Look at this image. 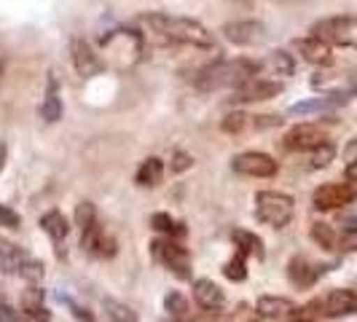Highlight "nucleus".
I'll use <instances>...</instances> for the list:
<instances>
[{"instance_id":"nucleus-41","label":"nucleus","mask_w":357,"mask_h":322,"mask_svg":"<svg viewBox=\"0 0 357 322\" xmlns=\"http://www.w3.org/2000/svg\"><path fill=\"white\" fill-rule=\"evenodd\" d=\"M344 159H347V161H355L357 159V137L347 143V148H344Z\"/></svg>"},{"instance_id":"nucleus-14","label":"nucleus","mask_w":357,"mask_h":322,"mask_svg":"<svg viewBox=\"0 0 357 322\" xmlns=\"http://www.w3.org/2000/svg\"><path fill=\"white\" fill-rule=\"evenodd\" d=\"M282 91V84L274 78H252L245 86L234 89V102H264V100H274Z\"/></svg>"},{"instance_id":"nucleus-31","label":"nucleus","mask_w":357,"mask_h":322,"mask_svg":"<svg viewBox=\"0 0 357 322\" xmlns=\"http://www.w3.org/2000/svg\"><path fill=\"white\" fill-rule=\"evenodd\" d=\"M14 274H19V277H22V279H27V282H40V279H43V274H46V268H43V263L33 261V258H24V261L17 266Z\"/></svg>"},{"instance_id":"nucleus-11","label":"nucleus","mask_w":357,"mask_h":322,"mask_svg":"<svg viewBox=\"0 0 357 322\" xmlns=\"http://www.w3.org/2000/svg\"><path fill=\"white\" fill-rule=\"evenodd\" d=\"M223 38L234 43V46H255V43H264L266 38V27L264 22L258 19H236V22H229L223 24Z\"/></svg>"},{"instance_id":"nucleus-39","label":"nucleus","mask_w":357,"mask_h":322,"mask_svg":"<svg viewBox=\"0 0 357 322\" xmlns=\"http://www.w3.org/2000/svg\"><path fill=\"white\" fill-rule=\"evenodd\" d=\"M68 304H70L73 314H75L78 320H84V322H94V317H91V314H89V312H86V309H81V306H78V304H73V301H68Z\"/></svg>"},{"instance_id":"nucleus-13","label":"nucleus","mask_w":357,"mask_h":322,"mask_svg":"<svg viewBox=\"0 0 357 322\" xmlns=\"http://www.w3.org/2000/svg\"><path fill=\"white\" fill-rule=\"evenodd\" d=\"M293 49L301 54V59L314 65V68H331L333 65V46H328L325 40L314 36L296 38L293 40Z\"/></svg>"},{"instance_id":"nucleus-7","label":"nucleus","mask_w":357,"mask_h":322,"mask_svg":"<svg viewBox=\"0 0 357 322\" xmlns=\"http://www.w3.org/2000/svg\"><path fill=\"white\" fill-rule=\"evenodd\" d=\"M355 199H357V188L352 183H325L320 188H314L312 204L320 213H331V210H344Z\"/></svg>"},{"instance_id":"nucleus-8","label":"nucleus","mask_w":357,"mask_h":322,"mask_svg":"<svg viewBox=\"0 0 357 322\" xmlns=\"http://www.w3.org/2000/svg\"><path fill=\"white\" fill-rule=\"evenodd\" d=\"M231 169L245 178H274L280 172V164L264 151H245L231 159Z\"/></svg>"},{"instance_id":"nucleus-15","label":"nucleus","mask_w":357,"mask_h":322,"mask_svg":"<svg viewBox=\"0 0 357 322\" xmlns=\"http://www.w3.org/2000/svg\"><path fill=\"white\" fill-rule=\"evenodd\" d=\"M191 293H194V301H197L204 312H218V309L226 306V296H223L220 285H215L213 279H204V277H202V279H194Z\"/></svg>"},{"instance_id":"nucleus-16","label":"nucleus","mask_w":357,"mask_h":322,"mask_svg":"<svg viewBox=\"0 0 357 322\" xmlns=\"http://www.w3.org/2000/svg\"><path fill=\"white\" fill-rule=\"evenodd\" d=\"M255 312L264 317V320H280V317H287V314H296L298 306L293 304L285 296H261L258 304H255Z\"/></svg>"},{"instance_id":"nucleus-42","label":"nucleus","mask_w":357,"mask_h":322,"mask_svg":"<svg viewBox=\"0 0 357 322\" xmlns=\"http://www.w3.org/2000/svg\"><path fill=\"white\" fill-rule=\"evenodd\" d=\"M344 231L357 233V215H352V217H347V220H344Z\"/></svg>"},{"instance_id":"nucleus-3","label":"nucleus","mask_w":357,"mask_h":322,"mask_svg":"<svg viewBox=\"0 0 357 322\" xmlns=\"http://www.w3.org/2000/svg\"><path fill=\"white\" fill-rule=\"evenodd\" d=\"M100 46H102V54L113 68H132L143 56V36L132 27L110 30L107 36H102Z\"/></svg>"},{"instance_id":"nucleus-27","label":"nucleus","mask_w":357,"mask_h":322,"mask_svg":"<svg viewBox=\"0 0 357 322\" xmlns=\"http://www.w3.org/2000/svg\"><path fill=\"white\" fill-rule=\"evenodd\" d=\"M151 226H153L159 233H164V236H172V239H178V236H183V233H185L183 223H178L172 215H167V213L153 215V217H151Z\"/></svg>"},{"instance_id":"nucleus-35","label":"nucleus","mask_w":357,"mask_h":322,"mask_svg":"<svg viewBox=\"0 0 357 322\" xmlns=\"http://www.w3.org/2000/svg\"><path fill=\"white\" fill-rule=\"evenodd\" d=\"M0 226H6V229H19V226H22V217H19V213H14L11 207L0 204Z\"/></svg>"},{"instance_id":"nucleus-26","label":"nucleus","mask_w":357,"mask_h":322,"mask_svg":"<svg viewBox=\"0 0 357 322\" xmlns=\"http://www.w3.org/2000/svg\"><path fill=\"white\" fill-rule=\"evenodd\" d=\"M102 312L110 322H137V314L116 298H102Z\"/></svg>"},{"instance_id":"nucleus-38","label":"nucleus","mask_w":357,"mask_h":322,"mask_svg":"<svg viewBox=\"0 0 357 322\" xmlns=\"http://www.w3.org/2000/svg\"><path fill=\"white\" fill-rule=\"evenodd\" d=\"M280 124H282L280 116H255V118H252V126H255V129H268V126H280Z\"/></svg>"},{"instance_id":"nucleus-1","label":"nucleus","mask_w":357,"mask_h":322,"mask_svg":"<svg viewBox=\"0 0 357 322\" xmlns=\"http://www.w3.org/2000/svg\"><path fill=\"white\" fill-rule=\"evenodd\" d=\"M140 24H145L151 33L161 40L169 43H180V46H194V49H204L210 52L215 49V36L197 19L188 17H169V14H145L140 17Z\"/></svg>"},{"instance_id":"nucleus-37","label":"nucleus","mask_w":357,"mask_h":322,"mask_svg":"<svg viewBox=\"0 0 357 322\" xmlns=\"http://www.w3.org/2000/svg\"><path fill=\"white\" fill-rule=\"evenodd\" d=\"M0 322H30V320H24L19 312H14L8 304H0Z\"/></svg>"},{"instance_id":"nucleus-6","label":"nucleus","mask_w":357,"mask_h":322,"mask_svg":"<svg viewBox=\"0 0 357 322\" xmlns=\"http://www.w3.org/2000/svg\"><path fill=\"white\" fill-rule=\"evenodd\" d=\"M151 252L153 258L159 261L161 266H167L178 279H191V255L188 250L175 242L172 236H164V239H153L151 242Z\"/></svg>"},{"instance_id":"nucleus-21","label":"nucleus","mask_w":357,"mask_h":322,"mask_svg":"<svg viewBox=\"0 0 357 322\" xmlns=\"http://www.w3.org/2000/svg\"><path fill=\"white\" fill-rule=\"evenodd\" d=\"M137 185H143V188H156L161 180H164V161L159 156H151V159H145L140 164V169H137Z\"/></svg>"},{"instance_id":"nucleus-10","label":"nucleus","mask_w":357,"mask_h":322,"mask_svg":"<svg viewBox=\"0 0 357 322\" xmlns=\"http://www.w3.org/2000/svg\"><path fill=\"white\" fill-rule=\"evenodd\" d=\"M325 143H331V137L317 124H298L285 135V148L287 151H298V153H312Z\"/></svg>"},{"instance_id":"nucleus-25","label":"nucleus","mask_w":357,"mask_h":322,"mask_svg":"<svg viewBox=\"0 0 357 322\" xmlns=\"http://www.w3.org/2000/svg\"><path fill=\"white\" fill-rule=\"evenodd\" d=\"M62 100H59V94H56V81H49V94H46V100H43V105H40V116L54 124V121H59L62 118Z\"/></svg>"},{"instance_id":"nucleus-36","label":"nucleus","mask_w":357,"mask_h":322,"mask_svg":"<svg viewBox=\"0 0 357 322\" xmlns=\"http://www.w3.org/2000/svg\"><path fill=\"white\" fill-rule=\"evenodd\" d=\"M191 164H194V159H191L188 153H183V151H175V156H172V164H169V169H172V172H185V169H191Z\"/></svg>"},{"instance_id":"nucleus-12","label":"nucleus","mask_w":357,"mask_h":322,"mask_svg":"<svg viewBox=\"0 0 357 322\" xmlns=\"http://www.w3.org/2000/svg\"><path fill=\"white\" fill-rule=\"evenodd\" d=\"M70 56H73V68L81 78H91L97 72H102L105 68V59L100 54H94L89 43L84 38H73L70 40Z\"/></svg>"},{"instance_id":"nucleus-22","label":"nucleus","mask_w":357,"mask_h":322,"mask_svg":"<svg viewBox=\"0 0 357 322\" xmlns=\"http://www.w3.org/2000/svg\"><path fill=\"white\" fill-rule=\"evenodd\" d=\"M231 239H234V245L239 247L236 252H242V255H255V258H264V255H266L264 239H261L258 233L248 231V229H234Z\"/></svg>"},{"instance_id":"nucleus-34","label":"nucleus","mask_w":357,"mask_h":322,"mask_svg":"<svg viewBox=\"0 0 357 322\" xmlns=\"http://www.w3.org/2000/svg\"><path fill=\"white\" fill-rule=\"evenodd\" d=\"M226 322H264V317L258 314V312H252L250 306H236L231 314L226 317Z\"/></svg>"},{"instance_id":"nucleus-30","label":"nucleus","mask_w":357,"mask_h":322,"mask_svg":"<svg viewBox=\"0 0 357 322\" xmlns=\"http://www.w3.org/2000/svg\"><path fill=\"white\" fill-rule=\"evenodd\" d=\"M223 274H226V279H231V282H242V279L248 277V255L236 252L231 261L223 266Z\"/></svg>"},{"instance_id":"nucleus-19","label":"nucleus","mask_w":357,"mask_h":322,"mask_svg":"<svg viewBox=\"0 0 357 322\" xmlns=\"http://www.w3.org/2000/svg\"><path fill=\"white\" fill-rule=\"evenodd\" d=\"M40 229L49 233V239H52L54 245H62L68 239L70 223H68V217L59 213V210H52V213H46L40 217Z\"/></svg>"},{"instance_id":"nucleus-18","label":"nucleus","mask_w":357,"mask_h":322,"mask_svg":"<svg viewBox=\"0 0 357 322\" xmlns=\"http://www.w3.org/2000/svg\"><path fill=\"white\" fill-rule=\"evenodd\" d=\"M322 274V266H312L304 258H293L287 266V277L296 287H312Z\"/></svg>"},{"instance_id":"nucleus-32","label":"nucleus","mask_w":357,"mask_h":322,"mask_svg":"<svg viewBox=\"0 0 357 322\" xmlns=\"http://www.w3.org/2000/svg\"><path fill=\"white\" fill-rule=\"evenodd\" d=\"M245 124H248V116L239 113V110H234V113H226V116H223L220 129H223L226 135H239V132L245 129Z\"/></svg>"},{"instance_id":"nucleus-40","label":"nucleus","mask_w":357,"mask_h":322,"mask_svg":"<svg viewBox=\"0 0 357 322\" xmlns=\"http://www.w3.org/2000/svg\"><path fill=\"white\" fill-rule=\"evenodd\" d=\"M344 178L349 180V183H357V159L347 161V167H344Z\"/></svg>"},{"instance_id":"nucleus-2","label":"nucleus","mask_w":357,"mask_h":322,"mask_svg":"<svg viewBox=\"0 0 357 322\" xmlns=\"http://www.w3.org/2000/svg\"><path fill=\"white\" fill-rule=\"evenodd\" d=\"M264 72L261 62L255 59H220L215 65H207L204 70L194 78L199 91H218V89H239L248 81L258 78Z\"/></svg>"},{"instance_id":"nucleus-23","label":"nucleus","mask_w":357,"mask_h":322,"mask_svg":"<svg viewBox=\"0 0 357 322\" xmlns=\"http://www.w3.org/2000/svg\"><path fill=\"white\" fill-rule=\"evenodd\" d=\"M164 306H167V314L175 322H191V309H188V301H185L183 293L169 290V293L164 296Z\"/></svg>"},{"instance_id":"nucleus-43","label":"nucleus","mask_w":357,"mask_h":322,"mask_svg":"<svg viewBox=\"0 0 357 322\" xmlns=\"http://www.w3.org/2000/svg\"><path fill=\"white\" fill-rule=\"evenodd\" d=\"M6 159H8V148L0 140V172H3V167H6Z\"/></svg>"},{"instance_id":"nucleus-33","label":"nucleus","mask_w":357,"mask_h":322,"mask_svg":"<svg viewBox=\"0 0 357 322\" xmlns=\"http://www.w3.org/2000/svg\"><path fill=\"white\" fill-rule=\"evenodd\" d=\"M333 159H336V145L325 143L322 148L312 151V169H322V167H328Z\"/></svg>"},{"instance_id":"nucleus-28","label":"nucleus","mask_w":357,"mask_h":322,"mask_svg":"<svg viewBox=\"0 0 357 322\" xmlns=\"http://www.w3.org/2000/svg\"><path fill=\"white\" fill-rule=\"evenodd\" d=\"M24 258H30V255L22 250V247L6 242V239H0V266H6L8 271H17V266Z\"/></svg>"},{"instance_id":"nucleus-20","label":"nucleus","mask_w":357,"mask_h":322,"mask_svg":"<svg viewBox=\"0 0 357 322\" xmlns=\"http://www.w3.org/2000/svg\"><path fill=\"white\" fill-rule=\"evenodd\" d=\"M336 105H341V100L336 97H312V100H304V102H296V105H290V116H314V113H328V110H333Z\"/></svg>"},{"instance_id":"nucleus-24","label":"nucleus","mask_w":357,"mask_h":322,"mask_svg":"<svg viewBox=\"0 0 357 322\" xmlns=\"http://www.w3.org/2000/svg\"><path fill=\"white\" fill-rule=\"evenodd\" d=\"M309 236H312L314 245H320L322 250H336V245H339V233H336V229H333L331 223H322V220L312 223Z\"/></svg>"},{"instance_id":"nucleus-5","label":"nucleus","mask_w":357,"mask_h":322,"mask_svg":"<svg viewBox=\"0 0 357 322\" xmlns=\"http://www.w3.org/2000/svg\"><path fill=\"white\" fill-rule=\"evenodd\" d=\"M312 36L325 40L328 46H341V49L357 52V17H349V14L325 17L312 24Z\"/></svg>"},{"instance_id":"nucleus-9","label":"nucleus","mask_w":357,"mask_h":322,"mask_svg":"<svg viewBox=\"0 0 357 322\" xmlns=\"http://www.w3.org/2000/svg\"><path fill=\"white\" fill-rule=\"evenodd\" d=\"M312 309H320L322 317H349L357 314V293L349 287H333L331 293H325L320 301H314Z\"/></svg>"},{"instance_id":"nucleus-29","label":"nucleus","mask_w":357,"mask_h":322,"mask_svg":"<svg viewBox=\"0 0 357 322\" xmlns=\"http://www.w3.org/2000/svg\"><path fill=\"white\" fill-rule=\"evenodd\" d=\"M75 226L81 229V233H86L91 226H97V210L91 201H81L75 207Z\"/></svg>"},{"instance_id":"nucleus-17","label":"nucleus","mask_w":357,"mask_h":322,"mask_svg":"<svg viewBox=\"0 0 357 322\" xmlns=\"http://www.w3.org/2000/svg\"><path fill=\"white\" fill-rule=\"evenodd\" d=\"M261 68H264V72H268V75L290 78V75L296 72V59H293V54L285 52V49H274V52L266 54V59L261 62Z\"/></svg>"},{"instance_id":"nucleus-44","label":"nucleus","mask_w":357,"mask_h":322,"mask_svg":"<svg viewBox=\"0 0 357 322\" xmlns=\"http://www.w3.org/2000/svg\"><path fill=\"white\" fill-rule=\"evenodd\" d=\"M293 322H309V320H293Z\"/></svg>"},{"instance_id":"nucleus-4","label":"nucleus","mask_w":357,"mask_h":322,"mask_svg":"<svg viewBox=\"0 0 357 322\" xmlns=\"http://www.w3.org/2000/svg\"><path fill=\"white\" fill-rule=\"evenodd\" d=\"M296 215V199L282 191H258L255 194V217L271 226V229H285Z\"/></svg>"}]
</instances>
